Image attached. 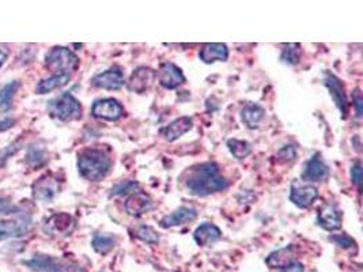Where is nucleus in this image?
<instances>
[{"label": "nucleus", "mask_w": 363, "mask_h": 272, "mask_svg": "<svg viewBox=\"0 0 363 272\" xmlns=\"http://www.w3.org/2000/svg\"><path fill=\"white\" fill-rule=\"evenodd\" d=\"M353 102H354V106H355V111H357V116L362 117V93H361L360 89H357L354 91Z\"/></svg>", "instance_id": "37"}, {"label": "nucleus", "mask_w": 363, "mask_h": 272, "mask_svg": "<svg viewBox=\"0 0 363 272\" xmlns=\"http://www.w3.org/2000/svg\"><path fill=\"white\" fill-rule=\"evenodd\" d=\"M21 87V83L18 80L7 83L3 89H0V111H8L12 105V100Z\"/></svg>", "instance_id": "26"}, {"label": "nucleus", "mask_w": 363, "mask_h": 272, "mask_svg": "<svg viewBox=\"0 0 363 272\" xmlns=\"http://www.w3.org/2000/svg\"><path fill=\"white\" fill-rule=\"evenodd\" d=\"M47 161V152L41 147H32L26 154V162L30 166H40L44 165Z\"/></svg>", "instance_id": "31"}, {"label": "nucleus", "mask_w": 363, "mask_h": 272, "mask_svg": "<svg viewBox=\"0 0 363 272\" xmlns=\"http://www.w3.org/2000/svg\"><path fill=\"white\" fill-rule=\"evenodd\" d=\"M199 58L206 65H211L215 62H226L229 59V48L226 44L222 43H208L201 47Z\"/></svg>", "instance_id": "18"}, {"label": "nucleus", "mask_w": 363, "mask_h": 272, "mask_svg": "<svg viewBox=\"0 0 363 272\" xmlns=\"http://www.w3.org/2000/svg\"><path fill=\"white\" fill-rule=\"evenodd\" d=\"M329 240H331L332 242H335L338 247L343 248V249H351V248H354V247L357 245L355 240L351 238V237L347 236V234H336V236H331Z\"/></svg>", "instance_id": "34"}, {"label": "nucleus", "mask_w": 363, "mask_h": 272, "mask_svg": "<svg viewBox=\"0 0 363 272\" xmlns=\"http://www.w3.org/2000/svg\"><path fill=\"white\" fill-rule=\"evenodd\" d=\"M329 176V168L322 161L320 154H314L305 165L302 172V179L305 181L318 183L324 181Z\"/></svg>", "instance_id": "14"}, {"label": "nucleus", "mask_w": 363, "mask_h": 272, "mask_svg": "<svg viewBox=\"0 0 363 272\" xmlns=\"http://www.w3.org/2000/svg\"><path fill=\"white\" fill-rule=\"evenodd\" d=\"M25 264L34 272H68V266L60 259L50 255H34Z\"/></svg>", "instance_id": "12"}, {"label": "nucleus", "mask_w": 363, "mask_h": 272, "mask_svg": "<svg viewBox=\"0 0 363 272\" xmlns=\"http://www.w3.org/2000/svg\"><path fill=\"white\" fill-rule=\"evenodd\" d=\"M15 124V120L11 119V117H6V119H1L0 120V133H4V131H8L10 128H12Z\"/></svg>", "instance_id": "38"}, {"label": "nucleus", "mask_w": 363, "mask_h": 272, "mask_svg": "<svg viewBox=\"0 0 363 272\" xmlns=\"http://www.w3.org/2000/svg\"><path fill=\"white\" fill-rule=\"evenodd\" d=\"M157 79V72L150 67H138L131 73L126 87L129 91L136 94H143L154 84Z\"/></svg>", "instance_id": "9"}, {"label": "nucleus", "mask_w": 363, "mask_h": 272, "mask_svg": "<svg viewBox=\"0 0 363 272\" xmlns=\"http://www.w3.org/2000/svg\"><path fill=\"white\" fill-rule=\"evenodd\" d=\"M32 226L29 216H21L18 219H3L0 220V242L25 237Z\"/></svg>", "instance_id": "7"}, {"label": "nucleus", "mask_w": 363, "mask_h": 272, "mask_svg": "<svg viewBox=\"0 0 363 272\" xmlns=\"http://www.w3.org/2000/svg\"><path fill=\"white\" fill-rule=\"evenodd\" d=\"M193 238L199 247H211L222 238V230L217 225L206 222L195 230Z\"/></svg>", "instance_id": "19"}, {"label": "nucleus", "mask_w": 363, "mask_h": 272, "mask_svg": "<svg viewBox=\"0 0 363 272\" xmlns=\"http://www.w3.org/2000/svg\"><path fill=\"white\" fill-rule=\"evenodd\" d=\"M60 191L59 180L52 174H44L32 185V194L38 203H52Z\"/></svg>", "instance_id": "5"}, {"label": "nucleus", "mask_w": 363, "mask_h": 272, "mask_svg": "<svg viewBox=\"0 0 363 272\" xmlns=\"http://www.w3.org/2000/svg\"><path fill=\"white\" fill-rule=\"evenodd\" d=\"M192 127H193L192 119L188 116H184L180 119H176L169 126L162 128L161 134L168 141H175V140L180 139L182 135H185L186 133H189L192 130Z\"/></svg>", "instance_id": "22"}, {"label": "nucleus", "mask_w": 363, "mask_h": 272, "mask_svg": "<svg viewBox=\"0 0 363 272\" xmlns=\"http://www.w3.org/2000/svg\"><path fill=\"white\" fill-rule=\"evenodd\" d=\"M324 84L327 86V89H328L333 102L336 104L339 112L342 113L343 117H346L347 112H349V101H347V95H346L343 82L336 75H333L331 72H325Z\"/></svg>", "instance_id": "10"}, {"label": "nucleus", "mask_w": 363, "mask_h": 272, "mask_svg": "<svg viewBox=\"0 0 363 272\" xmlns=\"http://www.w3.org/2000/svg\"><path fill=\"white\" fill-rule=\"evenodd\" d=\"M48 111L52 117L64 123L75 122L82 117V105L71 93H64L51 101Z\"/></svg>", "instance_id": "4"}, {"label": "nucleus", "mask_w": 363, "mask_h": 272, "mask_svg": "<svg viewBox=\"0 0 363 272\" xmlns=\"http://www.w3.org/2000/svg\"><path fill=\"white\" fill-rule=\"evenodd\" d=\"M318 225L328 230L333 231L342 227V212L335 204L327 203L318 208L317 214Z\"/></svg>", "instance_id": "15"}, {"label": "nucleus", "mask_w": 363, "mask_h": 272, "mask_svg": "<svg viewBox=\"0 0 363 272\" xmlns=\"http://www.w3.org/2000/svg\"><path fill=\"white\" fill-rule=\"evenodd\" d=\"M297 251L294 245H289L285 248H280L275 252H272L267 259H265V264L270 269H285L287 266H290L292 263H294Z\"/></svg>", "instance_id": "21"}, {"label": "nucleus", "mask_w": 363, "mask_h": 272, "mask_svg": "<svg viewBox=\"0 0 363 272\" xmlns=\"http://www.w3.org/2000/svg\"><path fill=\"white\" fill-rule=\"evenodd\" d=\"M351 180L357 185V188L361 191L362 190V163L361 161H357L351 166Z\"/></svg>", "instance_id": "35"}, {"label": "nucleus", "mask_w": 363, "mask_h": 272, "mask_svg": "<svg viewBox=\"0 0 363 272\" xmlns=\"http://www.w3.org/2000/svg\"><path fill=\"white\" fill-rule=\"evenodd\" d=\"M265 117V109L257 104H246L241 109L242 123L250 128H257Z\"/></svg>", "instance_id": "23"}, {"label": "nucleus", "mask_w": 363, "mask_h": 272, "mask_svg": "<svg viewBox=\"0 0 363 272\" xmlns=\"http://www.w3.org/2000/svg\"><path fill=\"white\" fill-rule=\"evenodd\" d=\"M69 79H71V75H67V73L51 75L50 78L38 82L36 91H37V94H48L54 90H58L63 86H65L69 82Z\"/></svg>", "instance_id": "24"}, {"label": "nucleus", "mask_w": 363, "mask_h": 272, "mask_svg": "<svg viewBox=\"0 0 363 272\" xmlns=\"http://www.w3.org/2000/svg\"><path fill=\"white\" fill-rule=\"evenodd\" d=\"M8 56H10V48L4 44H0V68L4 66Z\"/></svg>", "instance_id": "39"}, {"label": "nucleus", "mask_w": 363, "mask_h": 272, "mask_svg": "<svg viewBox=\"0 0 363 272\" xmlns=\"http://www.w3.org/2000/svg\"><path fill=\"white\" fill-rule=\"evenodd\" d=\"M21 146H22L21 141H14L10 146H6V147H3L0 150V168H3L6 165L8 158H11L12 155H15L18 152Z\"/></svg>", "instance_id": "32"}, {"label": "nucleus", "mask_w": 363, "mask_h": 272, "mask_svg": "<svg viewBox=\"0 0 363 272\" xmlns=\"http://www.w3.org/2000/svg\"><path fill=\"white\" fill-rule=\"evenodd\" d=\"M91 115L96 119H102L107 122H118L124 116V108L115 98H102L93 104Z\"/></svg>", "instance_id": "8"}, {"label": "nucleus", "mask_w": 363, "mask_h": 272, "mask_svg": "<svg viewBox=\"0 0 363 272\" xmlns=\"http://www.w3.org/2000/svg\"><path fill=\"white\" fill-rule=\"evenodd\" d=\"M111 168L112 161L109 155L101 148L89 147L78 154L79 174L90 183H98L104 180L111 172Z\"/></svg>", "instance_id": "2"}, {"label": "nucleus", "mask_w": 363, "mask_h": 272, "mask_svg": "<svg viewBox=\"0 0 363 272\" xmlns=\"http://www.w3.org/2000/svg\"><path fill=\"white\" fill-rule=\"evenodd\" d=\"M15 211H16V207L12 204L10 198L0 196V214H10Z\"/></svg>", "instance_id": "36"}, {"label": "nucleus", "mask_w": 363, "mask_h": 272, "mask_svg": "<svg viewBox=\"0 0 363 272\" xmlns=\"http://www.w3.org/2000/svg\"><path fill=\"white\" fill-rule=\"evenodd\" d=\"M197 218V211L193 207H186L182 205L180 208H177L176 211H173L172 214L164 216L160 222V226L164 229H169V227H175V226H182L185 223L193 222Z\"/></svg>", "instance_id": "17"}, {"label": "nucleus", "mask_w": 363, "mask_h": 272, "mask_svg": "<svg viewBox=\"0 0 363 272\" xmlns=\"http://www.w3.org/2000/svg\"><path fill=\"white\" fill-rule=\"evenodd\" d=\"M133 236L136 238H139L140 241L146 242V244H150V245H155L160 242V236L158 233L151 227V226H139L135 229L133 231Z\"/></svg>", "instance_id": "29"}, {"label": "nucleus", "mask_w": 363, "mask_h": 272, "mask_svg": "<svg viewBox=\"0 0 363 272\" xmlns=\"http://www.w3.org/2000/svg\"><path fill=\"white\" fill-rule=\"evenodd\" d=\"M139 188V183L133 181V180H125V181H120L116 185L112 187L109 196H122L126 195L129 192H136V190Z\"/></svg>", "instance_id": "30"}, {"label": "nucleus", "mask_w": 363, "mask_h": 272, "mask_svg": "<svg viewBox=\"0 0 363 272\" xmlns=\"http://www.w3.org/2000/svg\"><path fill=\"white\" fill-rule=\"evenodd\" d=\"M300 44H287L280 55V60L285 65L289 66H296L300 63L301 59V49H300Z\"/></svg>", "instance_id": "28"}, {"label": "nucleus", "mask_w": 363, "mask_h": 272, "mask_svg": "<svg viewBox=\"0 0 363 272\" xmlns=\"http://www.w3.org/2000/svg\"><path fill=\"white\" fill-rule=\"evenodd\" d=\"M157 78H158L160 84L168 90L177 89L185 82V76H184L182 68L177 67L175 63H170V62L161 65L158 73H157Z\"/></svg>", "instance_id": "13"}, {"label": "nucleus", "mask_w": 363, "mask_h": 272, "mask_svg": "<svg viewBox=\"0 0 363 272\" xmlns=\"http://www.w3.org/2000/svg\"><path fill=\"white\" fill-rule=\"evenodd\" d=\"M124 83H125L124 72L118 66L105 69V71L97 73L91 79V84L94 87L104 89V90H119L124 86Z\"/></svg>", "instance_id": "11"}, {"label": "nucleus", "mask_w": 363, "mask_h": 272, "mask_svg": "<svg viewBox=\"0 0 363 272\" xmlns=\"http://www.w3.org/2000/svg\"><path fill=\"white\" fill-rule=\"evenodd\" d=\"M76 226V220L67 212H58L51 215L44 223V231L54 237H67Z\"/></svg>", "instance_id": "6"}, {"label": "nucleus", "mask_w": 363, "mask_h": 272, "mask_svg": "<svg viewBox=\"0 0 363 272\" xmlns=\"http://www.w3.org/2000/svg\"><path fill=\"white\" fill-rule=\"evenodd\" d=\"M45 67L55 73H67L79 67V58L65 47H54L45 56Z\"/></svg>", "instance_id": "3"}, {"label": "nucleus", "mask_w": 363, "mask_h": 272, "mask_svg": "<svg viewBox=\"0 0 363 272\" xmlns=\"http://www.w3.org/2000/svg\"><path fill=\"white\" fill-rule=\"evenodd\" d=\"M228 147L232 155L236 159H245L250 152H252V146L246 140H240V139H230L228 140Z\"/></svg>", "instance_id": "27"}, {"label": "nucleus", "mask_w": 363, "mask_h": 272, "mask_svg": "<svg viewBox=\"0 0 363 272\" xmlns=\"http://www.w3.org/2000/svg\"><path fill=\"white\" fill-rule=\"evenodd\" d=\"M185 176L184 184L195 196H210L229 187L228 180L221 174V169L215 162H204L192 166Z\"/></svg>", "instance_id": "1"}, {"label": "nucleus", "mask_w": 363, "mask_h": 272, "mask_svg": "<svg viewBox=\"0 0 363 272\" xmlns=\"http://www.w3.org/2000/svg\"><path fill=\"white\" fill-rule=\"evenodd\" d=\"M276 157L280 162H292L297 158V147L294 144H287L278 151Z\"/></svg>", "instance_id": "33"}, {"label": "nucleus", "mask_w": 363, "mask_h": 272, "mask_svg": "<svg viewBox=\"0 0 363 272\" xmlns=\"http://www.w3.org/2000/svg\"><path fill=\"white\" fill-rule=\"evenodd\" d=\"M317 198L318 191L313 185H293L290 192V202L300 208H307Z\"/></svg>", "instance_id": "20"}, {"label": "nucleus", "mask_w": 363, "mask_h": 272, "mask_svg": "<svg viewBox=\"0 0 363 272\" xmlns=\"http://www.w3.org/2000/svg\"><path fill=\"white\" fill-rule=\"evenodd\" d=\"M116 244H118V237L113 234H108V233L96 234L91 240L93 249L100 255L109 253L116 247Z\"/></svg>", "instance_id": "25"}, {"label": "nucleus", "mask_w": 363, "mask_h": 272, "mask_svg": "<svg viewBox=\"0 0 363 272\" xmlns=\"http://www.w3.org/2000/svg\"><path fill=\"white\" fill-rule=\"evenodd\" d=\"M282 272H305V267H303L302 263H298V262H294L292 263L290 266L285 267Z\"/></svg>", "instance_id": "40"}, {"label": "nucleus", "mask_w": 363, "mask_h": 272, "mask_svg": "<svg viewBox=\"0 0 363 272\" xmlns=\"http://www.w3.org/2000/svg\"><path fill=\"white\" fill-rule=\"evenodd\" d=\"M124 208L129 216L139 218L153 208V199L146 192L136 191L126 199Z\"/></svg>", "instance_id": "16"}]
</instances>
